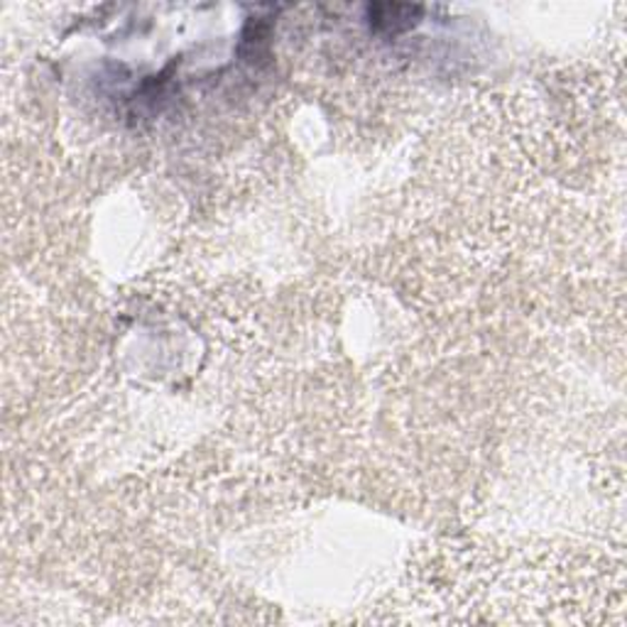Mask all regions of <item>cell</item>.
Instances as JSON below:
<instances>
[{"label": "cell", "instance_id": "6da1fadb", "mask_svg": "<svg viewBox=\"0 0 627 627\" xmlns=\"http://www.w3.org/2000/svg\"><path fill=\"white\" fill-rule=\"evenodd\" d=\"M425 8L407 3H373L368 6L370 30L385 38H397L419 25Z\"/></svg>", "mask_w": 627, "mask_h": 627}]
</instances>
